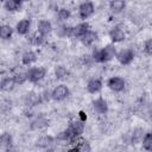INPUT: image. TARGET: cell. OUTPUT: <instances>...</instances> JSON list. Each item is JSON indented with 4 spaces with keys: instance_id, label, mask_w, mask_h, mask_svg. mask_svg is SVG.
Masks as SVG:
<instances>
[{
    "instance_id": "obj_1",
    "label": "cell",
    "mask_w": 152,
    "mask_h": 152,
    "mask_svg": "<svg viewBox=\"0 0 152 152\" xmlns=\"http://www.w3.org/2000/svg\"><path fill=\"white\" fill-rule=\"evenodd\" d=\"M115 53H116V50L114 45H106L104 48L100 50H95L93 52V59L97 63H106L113 59L115 57Z\"/></svg>"
},
{
    "instance_id": "obj_2",
    "label": "cell",
    "mask_w": 152,
    "mask_h": 152,
    "mask_svg": "<svg viewBox=\"0 0 152 152\" xmlns=\"http://www.w3.org/2000/svg\"><path fill=\"white\" fill-rule=\"evenodd\" d=\"M26 75H27V80L31 83H38L45 77L46 70L42 66H33L26 72Z\"/></svg>"
},
{
    "instance_id": "obj_3",
    "label": "cell",
    "mask_w": 152,
    "mask_h": 152,
    "mask_svg": "<svg viewBox=\"0 0 152 152\" xmlns=\"http://www.w3.org/2000/svg\"><path fill=\"white\" fill-rule=\"evenodd\" d=\"M116 59L122 65H128L134 59V51L132 49H121L119 52L115 53Z\"/></svg>"
},
{
    "instance_id": "obj_4",
    "label": "cell",
    "mask_w": 152,
    "mask_h": 152,
    "mask_svg": "<svg viewBox=\"0 0 152 152\" xmlns=\"http://www.w3.org/2000/svg\"><path fill=\"white\" fill-rule=\"evenodd\" d=\"M70 95V90L65 84H58L51 91V97L55 101H63Z\"/></svg>"
},
{
    "instance_id": "obj_5",
    "label": "cell",
    "mask_w": 152,
    "mask_h": 152,
    "mask_svg": "<svg viewBox=\"0 0 152 152\" xmlns=\"http://www.w3.org/2000/svg\"><path fill=\"white\" fill-rule=\"evenodd\" d=\"M125 80L122 77H119V76H113L108 80L107 82V86L110 90L115 91V93H120L125 89Z\"/></svg>"
},
{
    "instance_id": "obj_6",
    "label": "cell",
    "mask_w": 152,
    "mask_h": 152,
    "mask_svg": "<svg viewBox=\"0 0 152 152\" xmlns=\"http://www.w3.org/2000/svg\"><path fill=\"white\" fill-rule=\"evenodd\" d=\"M95 8H94V4L91 1H84L78 6V15L81 19H87L90 15H93Z\"/></svg>"
},
{
    "instance_id": "obj_7",
    "label": "cell",
    "mask_w": 152,
    "mask_h": 152,
    "mask_svg": "<svg viewBox=\"0 0 152 152\" xmlns=\"http://www.w3.org/2000/svg\"><path fill=\"white\" fill-rule=\"evenodd\" d=\"M93 108L97 114H106L108 112V103L103 97H97L93 102Z\"/></svg>"
},
{
    "instance_id": "obj_8",
    "label": "cell",
    "mask_w": 152,
    "mask_h": 152,
    "mask_svg": "<svg viewBox=\"0 0 152 152\" xmlns=\"http://www.w3.org/2000/svg\"><path fill=\"white\" fill-rule=\"evenodd\" d=\"M68 128L75 137H78L82 135V133L84 132V124L81 120H72Z\"/></svg>"
},
{
    "instance_id": "obj_9",
    "label": "cell",
    "mask_w": 152,
    "mask_h": 152,
    "mask_svg": "<svg viewBox=\"0 0 152 152\" xmlns=\"http://www.w3.org/2000/svg\"><path fill=\"white\" fill-rule=\"evenodd\" d=\"M109 38L113 43H120L124 42L126 38V33L120 27H114L109 31Z\"/></svg>"
},
{
    "instance_id": "obj_10",
    "label": "cell",
    "mask_w": 152,
    "mask_h": 152,
    "mask_svg": "<svg viewBox=\"0 0 152 152\" xmlns=\"http://www.w3.org/2000/svg\"><path fill=\"white\" fill-rule=\"evenodd\" d=\"M102 89V82L99 78H91L87 83V90L90 94H97Z\"/></svg>"
},
{
    "instance_id": "obj_11",
    "label": "cell",
    "mask_w": 152,
    "mask_h": 152,
    "mask_svg": "<svg viewBox=\"0 0 152 152\" xmlns=\"http://www.w3.org/2000/svg\"><path fill=\"white\" fill-rule=\"evenodd\" d=\"M89 30V24L88 23H80L76 26L72 27V32H71V37L75 38H81L87 31Z\"/></svg>"
},
{
    "instance_id": "obj_12",
    "label": "cell",
    "mask_w": 152,
    "mask_h": 152,
    "mask_svg": "<svg viewBox=\"0 0 152 152\" xmlns=\"http://www.w3.org/2000/svg\"><path fill=\"white\" fill-rule=\"evenodd\" d=\"M48 125H49V120H48L45 116L39 115V116H37L34 120H32V121H31L30 127H31V129L37 131V129H42V128L46 127Z\"/></svg>"
},
{
    "instance_id": "obj_13",
    "label": "cell",
    "mask_w": 152,
    "mask_h": 152,
    "mask_svg": "<svg viewBox=\"0 0 152 152\" xmlns=\"http://www.w3.org/2000/svg\"><path fill=\"white\" fill-rule=\"evenodd\" d=\"M97 39V33L95 31H91V30H88L82 37H81V42L83 45L86 46H90L94 42H96Z\"/></svg>"
},
{
    "instance_id": "obj_14",
    "label": "cell",
    "mask_w": 152,
    "mask_h": 152,
    "mask_svg": "<svg viewBox=\"0 0 152 152\" xmlns=\"http://www.w3.org/2000/svg\"><path fill=\"white\" fill-rule=\"evenodd\" d=\"M30 27H31V21L28 19H21L17 23V26H15V30L21 36H25L26 33H28L30 31Z\"/></svg>"
},
{
    "instance_id": "obj_15",
    "label": "cell",
    "mask_w": 152,
    "mask_h": 152,
    "mask_svg": "<svg viewBox=\"0 0 152 152\" xmlns=\"http://www.w3.org/2000/svg\"><path fill=\"white\" fill-rule=\"evenodd\" d=\"M36 61H37V55H36L33 51H31V50L25 51V52L23 53V56H21V63H23L24 65H31V64L34 63Z\"/></svg>"
},
{
    "instance_id": "obj_16",
    "label": "cell",
    "mask_w": 152,
    "mask_h": 152,
    "mask_svg": "<svg viewBox=\"0 0 152 152\" xmlns=\"http://www.w3.org/2000/svg\"><path fill=\"white\" fill-rule=\"evenodd\" d=\"M126 6V1L125 0H110L109 2V8L113 13H120L124 11Z\"/></svg>"
},
{
    "instance_id": "obj_17",
    "label": "cell",
    "mask_w": 152,
    "mask_h": 152,
    "mask_svg": "<svg viewBox=\"0 0 152 152\" xmlns=\"http://www.w3.org/2000/svg\"><path fill=\"white\" fill-rule=\"evenodd\" d=\"M14 86H15V82L13 77H5L0 82V89L2 91H11L14 88Z\"/></svg>"
},
{
    "instance_id": "obj_18",
    "label": "cell",
    "mask_w": 152,
    "mask_h": 152,
    "mask_svg": "<svg viewBox=\"0 0 152 152\" xmlns=\"http://www.w3.org/2000/svg\"><path fill=\"white\" fill-rule=\"evenodd\" d=\"M38 32H40L43 36H48L52 31V25L49 20H40L38 23Z\"/></svg>"
},
{
    "instance_id": "obj_19",
    "label": "cell",
    "mask_w": 152,
    "mask_h": 152,
    "mask_svg": "<svg viewBox=\"0 0 152 152\" xmlns=\"http://www.w3.org/2000/svg\"><path fill=\"white\" fill-rule=\"evenodd\" d=\"M13 34V28L10 26V25H0V38L4 39V40H7L12 37Z\"/></svg>"
},
{
    "instance_id": "obj_20",
    "label": "cell",
    "mask_w": 152,
    "mask_h": 152,
    "mask_svg": "<svg viewBox=\"0 0 152 152\" xmlns=\"http://www.w3.org/2000/svg\"><path fill=\"white\" fill-rule=\"evenodd\" d=\"M12 142H13V139H12V135L10 133L5 132V133H2L0 135V147L1 148H8V147H11Z\"/></svg>"
},
{
    "instance_id": "obj_21",
    "label": "cell",
    "mask_w": 152,
    "mask_h": 152,
    "mask_svg": "<svg viewBox=\"0 0 152 152\" xmlns=\"http://www.w3.org/2000/svg\"><path fill=\"white\" fill-rule=\"evenodd\" d=\"M52 142H53V138H52V137H50V135H44V137H40V138L37 140L36 145H37L38 147H40V148H48L50 145H52Z\"/></svg>"
},
{
    "instance_id": "obj_22",
    "label": "cell",
    "mask_w": 152,
    "mask_h": 152,
    "mask_svg": "<svg viewBox=\"0 0 152 152\" xmlns=\"http://www.w3.org/2000/svg\"><path fill=\"white\" fill-rule=\"evenodd\" d=\"M4 6H5L6 11H8V12H15V11H19L20 10L21 4L18 0H6Z\"/></svg>"
},
{
    "instance_id": "obj_23",
    "label": "cell",
    "mask_w": 152,
    "mask_h": 152,
    "mask_svg": "<svg viewBox=\"0 0 152 152\" xmlns=\"http://www.w3.org/2000/svg\"><path fill=\"white\" fill-rule=\"evenodd\" d=\"M141 140H142V148L146 151H152V134L150 132L145 133Z\"/></svg>"
},
{
    "instance_id": "obj_24",
    "label": "cell",
    "mask_w": 152,
    "mask_h": 152,
    "mask_svg": "<svg viewBox=\"0 0 152 152\" xmlns=\"http://www.w3.org/2000/svg\"><path fill=\"white\" fill-rule=\"evenodd\" d=\"M68 70H66V68L65 66H63V65H57L56 68H55V76H56V78H58V80H63V78H65L66 76H68Z\"/></svg>"
},
{
    "instance_id": "obj_25",
    "label": "cell",
    "mask_w": 152,
    "mask_h": 152,
    "mask_svg": "<svg viewBox=\"0 0 152 152\" xmlns=\"http://www.w3.org/2000/svg\"><path fill=\"white\" fill-rule=\"evenodd\" d=\"M44 37L45 36H43L40 32H38V31H36L33 34H32V37H31V43L33 44V45H42L43 44V42H44Z\"/></svg>"
},
{
    "instance_id": "obj_26",
    "label": "cell",
    "mask_w": 152,
    "mask_h": 152,
    "mask_svg": "<svg viewBox=\"0 0 152 152\" xmlns=\"http://www.w3.org/2000/svg\"><path fill=\"white\" fill-rule=\"evenodd\" d=\"M71 32H72V27L71 26H61L58 27V32L57 34L61 36V37H71Z\"/></svg>"
},
{
    "instance_id": "obj_27",
    "label": "cell",
    "mask_w": 152,
    "mask_h": 152,
    "mask_svg": "<svg viewBox=\"0 0 152 152\" xmlns=\"http://www.w3.org/2000/svg\"><path fill=\"white\" fill-rule=\"evenodd\" d=\"M70 15H71V13H70L69 10H66V8H61V10H58L57 17H58V20H59V21H66V20L70 18Z\"/></svg>"
},
{
    "instance_id": "obj_28",
    "label": "cell",
    "mask_w": 152,
    "mask_h": 152,
    "mask_svg": "<svg viewBox=\"0 0 152 152\" xmlns=\"http://www.w3.org/2000/svg\"><path fill=\"white\" fill-rule=\"evenodd\" d=\"M13 78H14L15 84L21 86V84H24L27 81V75H26V72H18V74H15L13 76Z\"/></svg>"
},
{
    "instance_id": "obj_29",
    "label": "cell",
    "mask_w": 152,
    "mask_h": 152,
    "mask_svg": "<svg viewBox=\"0 0 152 152\" xmlns=\"http://www.w3.org/2000/svg\"><path fill=\"white\" fill-rule=\"evenodd\" d=\"M142 137H144V129H142V128H137V129H134V132H133V134H132V142L137 144L138 141H140V140L142 139Z\"/></svg>"
},
{
    "instance_id": "obj_30",
    "label": "cell",
    "mask_w": 152,
    "mask_h": 152,
    "mask_svg": "<svg viewBox=\"0 0 152 152\" xmlns=\"http://www.w3.org/2000/svg\"><path fill=\"white\" fill-rule=\"evenodd\" d=\"M144 51L146 55H152V39L148 38L146 42H145V45H144Z\"/></svg>"
},
{
    "instance_id": "obj_31",
    "label": "cell",
    "mask_w": 152,
    "mask_h": 152,
    "mask_svg": "<svg viewBox=\"0 0 152 152\" xmlns=\"http://www.w3.org/2000/svg\"><path fill=\"white\" fill-rule=\"evenodd\" d=\"M26 99H27V101H28L30 104H37V102H39V96L36 95V94H33V93L27 94Z\"/></svg>"
},
{
    "instance_id": "obj_32",
    "label": "cell",
    "mask_w": 152,
    "mask_h": 152,
    "mask_svg": "<svg viewBox=\"0 0 152 152\" xmlns=\"http://www.w3.org/2000/svg\"><path fill=\"white\" fill-rule=\"evenodd\" d=\"M78 116H80V120H81V121H83V122L87 120V115H86V113H84L83 110H81V112L78 113Z\"/></svg>"
},
{
    "instance_id": "obj_33",
    "label": "cell",
    "mask_w": 152,
    "mask_h": 152,
    "mask_svg": "<svg viewBox=\"0 0 152 152\" xmlns=\"http://www.w3.org/2000/svg\"><path fill=\"white\" fill-rule=\"evenodd\" d=\"M20 4H23V2H25V1H28V0H18Z\"/></svg>"
}]
</instances>
